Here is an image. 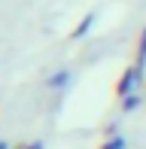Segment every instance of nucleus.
Instances as JSON below:
<instances>
[{"label": "nucleus", "mask_w": 146, "mask_h": 149, "mask_svg": "<svg viewBox=\"0 0 146 149\" xmlns=\"http://www.w3.org/2000/svg\"><path fill=\"white\" fill-rule=\"evenodd\" d=\"M140 58H146V40H143V46H140Z\"/></svg>", "instance_id": "f257e3e1"}, {"label": "nucleus", "mask_w": 146, "mask_h": 149, "mask_svg": "<svg viewBox=\"0 0 146 149\" xmlns=\"http://www.w3.org/2000/svg\"><path fill=\"white\" fill-rule=\"evenodd\" d=\"M0 149H6V143H0Z\"/></svg>", "instance_id": "f03ea898"}]
</instances>
